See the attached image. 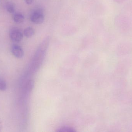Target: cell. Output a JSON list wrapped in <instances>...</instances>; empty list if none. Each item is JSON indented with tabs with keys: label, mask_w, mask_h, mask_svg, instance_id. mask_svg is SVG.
<instances>
[{
	"label": "cell",
	"mask_w": 132,
	"mask_h": 132,
	"mask_svg": "<svg viewBox=\"0 0 132 132\" xmlns=\"http://www.w3.org/2000/svg\"><path fill=\"white\" fill-rule=\"evenodd\" d=\"M119 100L122 104L132 105V90L122 91L119 94Z\"/></svg>",
	"instance_id": "obj_5"
},
{
	"label": "cell",
	"mask_w": 132,
	"mask_h": 132,
	"mask_svg": "<svg viewBox=\"0 0 132 132\" xmlns=\"http://www.w3.org/2000/svg\"><path fill=\"white\" fill-rule=\"evenodd\" d=\"M114 23L118 30L121 33H128L132 28V20L126 15L120 14L116 15Z\"/></svg>",
	"instance_id": "obj_1"
},
{
	"label": "cell",
	"mask_w": 132,
	"mask_h": 132,
	"mask_svg": "<svg viewBox=\"0 0 132 132\" xmlns=\"http://www.w3.org/2000/svg\"><path fill=\"white\" fill-rule=\"evenodd\" d=\"M116 55L119 57L129 55L132 52V45L128 42L120 43L116 46Z\"/></svg>",
	"instance_id": "obj_3"
},
{
	"label": "cell",
	"mask_w": 132,
	"mask_h": 132,
	"mask_svg": "<svg viewBox=\"0 0 132 132\" xmlns=\"http://www.w3.org/2000/svg\"><path fill=\"white\" fill-rule=\"evenodd\" d=\"M7 88V84L5 81L0 77V91H5Z\"/></svg>",
	"instance_id": "obj_11"
},
{
	"label": "cell",
	"mask_w": 132,
	"mask_h": 132,
	"mask_svg": "<svg viewBox=\"0 0 132 132\" xmlns=\"http://www.w3.org/2000/svg\"><path fill=\"white\" fill-rule=\"evenodd\" d=\"M33 0H25V2L28 5H31L33 3Z\"/></svg>",
	"instance_id": "obj_16"
},
{
	"label": "cell",
	"mask_w": 132,
	"mask_h": 132,
	"mask_svg": "<svg viewBox=\"0 0 132 132\" xmlns=\"http://www.w3.org/2000/svg\"><path fill=\"white\" fill-rule=\"evenodd\" d=\"M6 9L8 12L9 13H13L15 12L14 7L12 4H8L6 6Z\"/></svg>",
	"instance_id": "obj_13"
},
{
	"label": "cell",
	"mask_w": 132,
	"mask_h": 132,
	"mask_svg": "<svg viewBox=\"0 0 132 132\" xmlns=\"http://www.w3.org/2000/svg\"><path fill=\"white\" fill-rule=\"evenodd\" d=\"M34 34H35V30L32 27H28L24 30V35L26 38H31L34 35Z\"/></svg>",
	"instance_id": "obj_9"
},
{
	"label": "cell",
	"mask_w": 132,
	"mask_h": 132,
	"mask_svg": "<svg viewBox=\"0 0 132 132\" xmlns=\"http://www.w3.org/2000/svg\"><path fill=\"white\" fill-rule=\"evenodd\" d=\"M15 22L17 23H21L23 22L24 20V15L21 14H16L13 18Z\"/></svg>",
	"instance_id": "obj_10"
},
{
	"label": "cell",
	"mask_w": 132,
	"mask_h": 132,
	"mask_svg": "<svg viewBox=\"0 0 132 132\" xmlns=\"http://www.w3.org/2000/svg\"><path fill=\"white\" fill-rule=\"evenodd\" d=\"M113 1H114L116 3H118V4H121V3L125 2L127 0H113Z\"/></svg>",
	"instance_id": "obj_15"
},
{
	"label": "cell",
	"mask_w": 132,
	"mask_h": 132,
	"mask_svg": "<svg viewBox=\"0 0 132 132\" xmlns=\"http://www.w3.org/2000/svg\"><path fill=\"white\" fill-rule=\"evenodd\" d=\"M10 38L14 42H21L23 38V34L21 30L16 28H13L10 30Z\"/></svg>",
	"instance_id": "obj_6"
},
{
	"label": "cell",
	"mask_w": 132,
	"mask_h": 132,
	"mask_svg": "<svg viewBox=\"0 0 132 132\" xmlns=\"http://www.w3.org/2000/svg\"><path fill=\"white\" fill-rule=\"evenodd\" d=\"M132 67V59L126 58L121 60L116 65V74L118 76H125L128 74Z\"/></svg>",
	"instance_id": "obj_2"
},
{
	"label": "cell",
	"mask_w": 132,
	"mask_h": 132,
	"mask_svg": "<svg viewBox=\"0 0 132 132\" xmlns=\"http://www.w3.org/2000/svg\"><path fill=\"white\" fill-rule=\"evenodd\" d=\"M2 126L1 123V122H0V131H1V129Z\"/></svg>",
	"instance_id": "obj_17"
},
{
	"label": "cell",
	"mask_w": 132,
	"mask_h": 132,
	"mask_svg": "<svg viewBox=\"0 0 132 132\" xmlns=\"http://www.w3.org/2000/svg\"><path fill=\"white\" fill-rule=\"evenodd\" d=\"M58 132H75V131L73 129L68 127H63L59 129L57 131Z\"/></svg>",
	"instance_id": "obj_12"
},
{
	"label": "cell",
	"mask_w": 132,
	"mask_h": 132,
	"mask_svg": "<svg viewBox=\"0 0 132 132\" xmlns=\"http://www.w3.org/2000/svg\"><path fill=\"white\" fill-rule=\"evenodd\" d=\"M12 54L16 58L20 59L22 58L24 55L23 49L21 46L16 44L12 45L11 49Z\"/></svg>",
	"instance_id": "obj_8"
},
{
	"label": "cell",
	"mask_w": 132,
	"mask_h": 132,
	"mask_svg": "<svg viewBox=\"0 0 132 132\" xmlns=\"http://www.w3.org/2000/svg\"><path fill=\"white\" fill-rule=\"evenodd\" d=\"M127 82L124 77L118 76L116 81V91L119 92V94L124 91V89L127 87Z\"/></svg>",
	"instance_id": "obj_7"
},
{
	"label": "cell",
	"mask_w": 132,
	"mask_h": 132,
	"mask_svg": "<svg viewBox=\"0 0 132 132\" xmlns=\"http://www.w3.org/2000/svg\"><path fill=\"white\" fill-rule=\"evenodd\" d=\"M42 9H38L34 11L30 17L31 21L36 24H41L44 22L45 18Z\"/></svg>",
	"instance_id": "obj_4"
},
{
	"label": "cell",
	"mask_w": 132,
	"mask_h": 132,
	"mask_svg": "<svg viewBox=\"0 0 132 132\" xmlns=\"http://www.w3.org/2000/svg\"><path fill=\"white\" fill-rule=\"evenodd\" d=\"M127 128L128 131L132 132V120L128 124Z\"/></svg>",
	"instance_id": "obj_14"
}]
</instances>
